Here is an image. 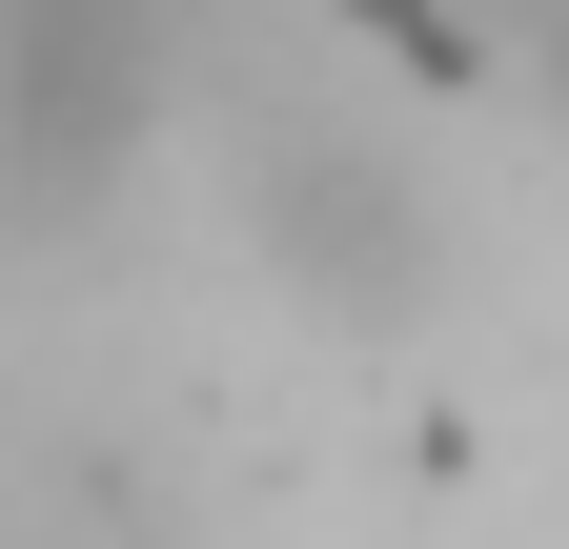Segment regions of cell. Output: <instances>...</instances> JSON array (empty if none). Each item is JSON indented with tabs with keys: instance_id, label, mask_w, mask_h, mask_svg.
Returning a JSON list of instances; mask_svg holds the SVG:
<instances>
[{
	"instance_id": "1",
	"label": "cell",
	"mask_w": 569,
	"mask_h": 549,
	"mask_svg": "<svg viewBox=\"0 0 569 549\" xmlns=\"http://www.w3.org/2000/svg\"><path fill=\"white\" fill-rule=\"evenodd\" d=\"M244 224H264L284 286L346 306V326L427 306V183H407V143H367V122H326V102H244Z\"/></svg>"
}]
</instances>
